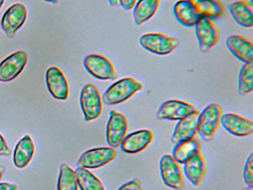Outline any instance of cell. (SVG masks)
I'll use <instances>...</instances> for the list:
<instances>
[{
  "instance_id": "obj_1",
  "label": "cell",
  "mask_w": 253,
  "mask_h": 190,
  "mask_svg": "<svg viewBox=\"0 0 253 190\" xmlns=\"http://www.w3.org/2000/svg\"><path fill=\"white\" fill-rule=\"evenodd\" d=\"M143 89V85L138 80L133 77H126L108 88L102 96L103 102L109 105L122 103Z\"/></svg>"
},
{
  "instance_id": "obj_2",
  "label": "cell",
  "mask_w": 253,
  "mask_h": 190,
  "mask_svg": "<svg viewBox=\"0 0 253 190\" xmlns=\"http://www.w3.org/2000/svg\"><path fill=\"white\" fill-rule=\"evenodd\" d=\"M223 114V108L217 103L210 104L200 112L198 134L204 141L210 142L214 139Z\"/></svg>"
},
{
  "instance_id": "obj_3",
  "label": "cell",
  "mask_w": 253,
  "mask_h": 190,
  "mask_svg": "<svg viewBox=\"0 0 253 190\" xmlns=\"http://www.w3.org/2000/svg\"><path fill=\"white\" fill-rule=\"evenodd\" d=\"M180 41L179 39L162 33H149L140 38V44L143 48L157 55H168L174 51Z\"/></svg>"
},
{
  "instance_id": "obj_4",
  "label": "cell",
  "mask_w": 253,
  "mask_h": 190,
  "mask_svg": "<svg viewBox=\"0 0 253 190\" xmlns=\"http://www.w3.org/2000/svg\"><path fill=\"white\" fill-rule=\"evenodd\" d=\"M80 102L85 121H92L101 115L103 97L100 91L94 84L84 86L81 92Z\"/></svg>"
},
{
  "instance_id": "obj_5",
  "label": "cell",
  "mask_w": 253,
  "mask_h": 190,
  "mask_svg": "<svg viewBox=\"0 0 253 190\" xmlns=\"http://www.w3.org/2000/svg\"><path fill=\"white\" fill-rule=\"evenodd\" d=\"M84 66L93 77L101 80H115L118 74L112 61L100 54H90L84 59Z\"/></svg>"
},
{
  "instance_id": "obj_6",
  "label": "cell",
  "mask_w": 253,
  "mask_h": 190,
  "mask_svg": "<svg viewBox=\"0 0 253 190\" xmlns=\"http://www.w3.org/2000/svg\"><path fill=\"white\" fill-rule=\"evenodd\" d=\"M195 26V34L201 52L209 51L220 41V30L212 19L201 18Z\"/></svg>"
},
{
  "instance_id": "obj_7",
  "label": "cell",
  "mask_w": 253,
  "mask_h": 190,
  "mask_svg": "<svg viewBox=\"0 0 253 190\" xmlns=\"http://www.w3.org/2000/svg\"><path fill=\"white\" fill-rule=\"evenodd\" d=\"M160 170L163 181L167 187L177 190L185 188L184 178L180 163L172 156L165 154L161 157Z\"/></svg>"
},
{
  "instance_id": "obj_8",
  "label": "cell",
  "mask_w": 253,
  "mask_h": 190,
  "mask_svg": "<svg viewBox=\"0 0 253 190\" xmlns=\"http://www.w3.org/2000/svg\"><path fill=\"white\" fill-rule=\"evenodd\" d=\"M128 130V122L126 117L116 110L109 113L106 126V141L112 148L121 146Z\"/></svg>"
},
{
  "instance_id": "obj_9",
  "label": "cell",
  "mask_w": 253,
  "mask_h": 190,
  "mask_svg": "<svg viewBox=\"0 0 253 190\" xmlns=\"http://www.w3.org/2000/svg\"><path fill=\"white\" fill-rule=\"evenodd\" d=\"M117 156L118 152L112 147L91 148L81 154L78 165L85 169H98L111 163Z\"/></svg>"
},
{
  "instance_id": "obj_10",
  "label": "cell",
  "mask_w": 253,
  "mask_h": 190,
  "mask_svg": "<svg viewBox=\"0 0 253 190\" xmlns=\"http://www.w3.org/2000/svg\"><path fill=\"white\" fill-rule=\"evenodd\" d=\"M195 105L179 99H171L164 102L157 112L160 120H180L197 112Z\"/></svg>"
},
{
  "instance_id": "obj_11",
  "label": "cell",
  "mask_w": 253,
  "mask_h": 190,
  "mask_svg": "<svg viewBox=\"0 0 253 190\" xmlns=\"http://www.w3.org/2000/svg\"><path fill=\"white\" fill-rule=\"evenodd\" d=\"M27 16V9L22 3L13 4L5 12L1 20V27L7 37L13 38L15 36L26 22Z\"/></svg>"
},
{
  "instance_id": "obj_12",
  "label": "cell",
  "mask_w": 253,
  "mask_h": 190,
  "mask_svg": "<svg viewBox=\"0 0 253 190\" xmlns=\"http://www.w3.org/2000/svg\"><path fill=\"white\" fill-rule=\"evenodd\" d=\"M29 56L25 50H19L5 58L0 63V82L14 80L24 69Z\"/></svg>"
},
{
  "instance_id": "obj_13",
  "label": "cell",
  "mask_w": 253,
  "mask_h": 190,
  "mask_svg": "<svg viewBox=\"0 0 253 190\" xmlns=\"http://www.w3.org/2000/svg\"><path fill=\"white\" fill-rule=\"evenodd\" d=\"M47 88L53 97L60 100L69 98V86L63 71L56 66L48 68L45 75Z\"/></svg>"
},
{
  "instance_id": "obj_14",
  "label": "cell",
  "mask_w": 253,
  "mask_h": 190,
  "mask_svg": "<svg viewBox=\"0 0 253 190\" xmlns=\"http://www.w3.org/2000/svg\"><path fill=\"white\" fill-rule=\"evenodd\" d=\"M154 133L143 129L126 135L121 145V150L127 154H137L144 151L152 143Z\"/></svg>"
},
{
  "instance_id": "obj_15",
  "label": "cell",
  "mask_w": 253,
  "mask_h": 190,
  "mask_svg": "<svg viewBox=\"0 0 253 190\" xmlns=\"http://www.w3.org/2000/svg\"><path fill=\"white\" fill-rule=\"evenodd\" d=\"M220 125L229 133L237 137L250 136L253 133V123L251 120L234 113L222 115Z\"/></svg>"
},
{
  "instance_id": "obj_16",
  "label": "cell",
  "mask_w": 253,
  "mask_h": 190,
  "mask_svg": "<svg viewBox=\"0 0 253 190\" xmlns=\"http://www.w3.org/2000/svg\"><path fill=\"white\" fill-rule=\"evenodd\" d=\"M226 46L233 56L244 63L253 62V40L241 35H232L226 41Z\"/></svg>"
},
{
  "instance_id": "obj_17",
  "label": "cell",
  "mask_w": 253,
  "mask_h": 190,
  "mask_svg": "<svg viewBox=\"0 0 253 190\" xmlns=\"http://www.w3.org/2000/svg\"><path fill=\"white\" fill-rule=\"evenodd\" d=\"M200 111L179 120L174 128L171 141L173 143H178L183 141L194 139L198 134V120Z\"/></svg>"
},
{
  "instance_id": "obj_18",
  "label": "cell",
  "mask_w": 253,
  "mask_h": 190,
  "mask_svg": "<svg viewBox=\"0 0 253 190\" xmlns=\"http://www.w3.org/2000/svg\"><path fill=\"white\" fill-rule=\"evenodd\" d=\"M184 174L195 187H200L207 175V164L201 151L184 163Z\"/></svg>"
},
{
  "instance_id": "obj_19",
  "label": "cell",
  "mask_w": 253,
  "mask_h": 190,
  "mask_svg": "<svg viewBox=\"0 0 253 190\" xmlns=\"http://www.w3.org/2000/svg\"><path fill=\"white\" fill-rule=\"evenodd\" d=\"M173 11L176 19L184 26H195L201 19L194 0H179L174 4Z\"/></svg>"
},
{
  "instance_id": "obj_20",
  "label": "cell",
  "mask_w": 253,
  "mask_h": 190,
  "mask_svg": "<svg viewBox=\"0 0 253 190\" xmlns=\"http://www.w3.org/2000/svg\"><path fill=\"white\" fill-rule=\"evenodd\" d=\"M35 144L29 135H25L16 145L14 151V165L19 169L26 167L33 158Z\"/></svg>"
},
{
  "instance_id": "obj_21",
  "label": "cell",
  "mask_w": 253,
  "mask_h": 190,
  "mask_svg": "<svg viewBox=\"0 0 253 190\" xmlns=\"http://www.w3.org/2000/svg\"><path fill=\"white\" fill-rule=\"evenodd\" d=\"M229 10L234 20L244 28L253 25V4L248 1H238L231 3Z\"/></svg>"
},
{
  "instance_id": "obj_22",
  "label": "cell",
  "mask_w": 253,
  "mask_h": 190,
  "mask_svg": "<svg viewBox=\"0 0 253 190\" xmlns=\"http://www.w3.org/2000/svg\"><path fill=\"white\" fill-rule=\"evenodd\" d=\"M161 0H138L134 7L133 16L137 25H143L158 11Z\"/></svg>"
},
{
  "instance_id": "obj_23",
  "label": "cell",
  "mask_w": 253,
  "mask_h": 190,
  "mask_svg": "<svg viewBox=\"0 0 253 190\" xmlns=\"http://www.w3.org/2000/svg\"><path fill=\"white\" fill-rule=\"evenodd\" d=\"M201 144L198 140H189L176 143L172 151V157L180 164H184L197 153L201 151Z\"/></svg>"
},
{
  "instance_id": "obj_24",
  "label": "cell",
  "mask_w": 253,
  "mask_h": 190,
  "mask_svg": "<svg viewBox=\"0 0 253 190\" xmlns=\"http://www.w3.org/2000/svg\"><path fill=\"white\" fill-rule=\"evenodd\" d=\"M197 11L201 18L216 19L223 16L224 5L220 0H194Z\"/></svg>"
},
{
  "instance_id": "obj_25",
  "label": "cell",
  "mask_w": 253,
  "mask_h": 190,
  "mask_svg": "<svg viewBox=\"0 0 253 190\" xmlns=\"http://www.w3.org/2000/svg\"><path fill=\"white\" fill-rule=\"evenodd\" d=\"M75 174L81 190H106L100 179L88 169L78 167Z\"/></svg>"
},
{
  "instance_id": "obj_26",
  "label": "cell",
  "mask_w": 253,
  "mask_h": 190,
  "mask_svg": "<svg viewBox=\"0 0 253 190\" xmlns=\"http://www.w3.org/2000/svg\"><path fill=\"white\" fill-rule=\"evenodd\" d=\"M57 190H78L75 171L66 163L60 166Z\"/></svg>"
},
{
  "instance_id": "obj_27",
  "label": "cell",
  "mask_w": 253,
  "mask_h": 190,
  "mask_svg": "<svg viewBox=\"0 0 253 190\" xmlns=\"http://www.w3.org/2000/svg\"><path fill=\"white\" fill-rule=\"evenodd\" d=\"M253 90V62L245 63L241 68L238 77V93L248 95Z\"/></svg>"
},
{
  "instance_id": "obj_28",
  "label": "cell",
  "mask_w": 253,
  "mask_h": 190,
  "mask_svg": "<svg viewBox=\"0 0 253 190\" xmlns=\"http://www.w3.org/2000/svg\"><path fill=\"white\" fill-rule=\"evenodd\" d=\"M243 176L245 184L250 187H253V153L250 154L246 161Z\"/></svg>"
},
{
  "instance_id": "obj_29",
  "label": "cell",
  "mask_w": 253,
  "mask_h": 190,
  "mask_svg": "<svg viewBox=\"0 0 253 190\" xmlns=\"http://www.w3.org/2000/svg\"><path fill=\"white\" fill-rule=\"evenodd\" d=\"M118 190H143L142 181L138 178H135L129 182L126 183L125 184L121 186Z\"/></svg>"
},
{
  "instance_id": "obj_30",
  "label": "cell",
  "mask_w": 253,
  "mask_h": 190,
  "mask_svg": "<svg viewBox=\"0 0 253 190\" xmlns=\"http://www.w3.org/2000/svg\"><path fill=\"white\" fill-rule=\"evenodd\" d=\"M10 154H11V151L8 148L3 136L0 134V156H9Z\"/></svg>"
},
{
  "instance_id": "obj_31",
  "label": "cell",
  "mask_w": 253,
  "mask_h": 190,
  "mask_svg": "<svg viewBox=\"0 0 253 190\" xmlns=\"http://www.w3.org/2000/svg\"><path fill=\"white\" fill-rule=\"evenodd\" d=\"M137 0H119L120 5L125 10H130L134 8Z\"/></svg>"
},
{
  "instance_id": "obj_32",
  "label": "cell",
  "mask_w": 253,
  "mask_h": 190,
  "mask_svg": "<svg viewBox=\"0 0 253 190\" xmlns=\"http://www.w3.org/2000/svg\"><path fill=\"white\" fill-rule=\"evenodd\" d=\"M18 187L16 184H9V183H1L0 184V190H17Z\"/></svg>"
},
{
  "instance_id": "obj_33",
  "label": "cell",
  "mask_w": 253,
  "mask_h": 190,
  "mask_svg": "<svg viewBox=\"0 0 253 190\" xmlns=\"http://www.w3.org/2000/svg\"><path fill=\"white\" fill-rule=\"evenodd\" d=\"M5 167L3 166H0V181L2 179V175H3L4 172H5Z\"/></svg>"
},
{
  "instance_id": "obj_34",
  "label": "cell",
  "mask_w": 253,
  "mask_h": 190,
  "mask_svg": "<svg viewBox=\"0 0 253 190\" xmlns=\"http://www.w3.org/2000/svg\"><path fill=\"white\" fill-rule=\"evenodd\" d=\"M109 2L112 6H116L119 4V0H109Z\"/></svg>"
},
{
  "instance_id": "obj_35",
  "label": "cell",
  "mask_w": 253,
  "mask_h": 190,
  "mask_svg": "<svg viewBox=\"0 0 253 190\" xmlns=\"http://www.w3.org/2000/svg\"><path fill=\"white\" fill-rule=\"evenodd\" d=\"M45 1H48V2L53 3V4H57L59 0H45Z\"/></svg>"
},
{
  "instance_id": "obj_36",
  "label": "cell",
  "mask_w": 253,
  "mask_h": 190,
  "mask_svg": "<svg viewBox=\"0 0 253 190\" xmlns=\"http://www.w3.org/2000/svg\"><path fill=\"white\" fill-rule=\"evenodd\" d=\"M241 190H253V187H250V186H247V187H244Z\"/></svg>"
},
{
  "instance_id": "obj_37",
  "label": "cell",
  "mask_w": 253,
  "mask_h": 190,
  "mask_svg": "<svg viewBox=\"0 0 253 190\" xmlns=\"http://www.w3.org/2000/svg\"><path fill=\"white\" fill-rule=\"evenodd\" d=\"M4 1L5 0H0V9H1V7H2V4H3Z\"/></svg>"
}]
</instances>
